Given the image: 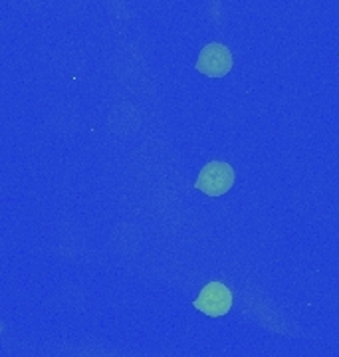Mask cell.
Instances as JSON below:
<instances>
[{
	"label": "cell",
	"instance_id": "3957f363",
	"mask_svg": "<svg viewBox=\"0 0 339 357\" xmlns=\"http://www.w3.org/2000/svg\"><path fill=\"white\" fill-rule=\"evenodd\" d=\"M232 54L225 44L211 42L206 44L197 58V70L209 77H223L232 70Z\"/></svg>",
	"mask_w": 339,
	"mask_h": 357
},
{
	"label": "cell",
	"instance_id": "6da1fadb",
	"mask_svg": "<svg viewBox=\"0 0 339 357\" xmlns=\"http://www.w3.org/2000/svg\"><path fill=\"white\" fill-rule=\"evenodd\" d=\"M234 169L225 161H211L202 167L195 187L209 197H223L234 185Z\"/></svg>",
	"mask_w": 339,
	"mask_h": 357
},
{
	"label": "cell",
	"instance_id": "7a4b0ae2",
	"mask_svg": "<svg viewBox=\"0 0 339 357\" xmlns=\"http://www.w3.org/2000/svg\"><path fill=\"white\" fill-rule=\"evenodd\" d=\"M195 307L211 318L226 316L232 307V292L223 282H209L195 300Z\"/></svg>",
	"mask_w": 339,
	"mask_h": 357
}]
</instances>
